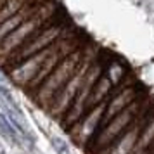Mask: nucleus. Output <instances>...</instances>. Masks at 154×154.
I'll return each instance as SVG.
<instances>
[{
	"mask_svg": "<svg viewBox=\"0 0 154 154\" xmlns=\"http://www.w3.org/2000/svg\"><path fill=\"white\" fill-rule=\"evenodd\" d=\"M5 2H7V0H0V9L4 7V4H5Z\"/></svg>",
	"mask_w": 154,
	"mask_h": 154,
	"instance_id": "nucleus-11",
	"label": "nucleus"
},
{
	"mask_svg": "<svg viewBox=\"0 0 154 154\" xmlns=\"http://www.w3.org/2000/svg\"><path fill=\"white\" fill-rule=\"evenodd\" d=\"M154 116V99L152 95L147 97V102L144 104V107L140 109V112L137 114V118L133 119V123L130 125V128L126 130L121 137L112 142V146L109 149H106L100 154H130L132 152L135 142L139 139L140 132L144 130V126L147 125V121Z\"/></svg>",
	"mask_w": 154,
	"mask_h": 154,
	"instance_id": "nucleus-7",
	"label": "nucleus"
},
{
	"mask_svg": "<svg viewBox=\"0 0 154 154\" xmlns=\"http://www.w3.org/2000/svg\"><path fill=\"white\" fill-rule=\"evenodd\" d=\"M106 106H107V99L102 100L100 104H97L95 107H92L88 112H85L83 116L68 130V133H69V137L73 139L75 144H78V146H82L85 149L87 144L95 137L99 125H100V119L104 116Z\"/></svg>",
	"mask_w": 154,
	"mask_h": 154,
	"instance_id": "nucleus-8",
	"label": "nucleus"
},
{
	"mask_svg": "<svg viewBox=\"0 0 154 154\" xmlns=\"http://www.w3.org/2000/svg\"><path fill=\"white\" fill-rule=\"evenodd\" d=\"M83 56H85V45L80 47V49H76L75 52H71L69 56H66L29 97L33 99L42 109L47 111V107L54 100V97L57 95V92L61 90L64 85L68 83V80L76 73L80 63L83 61Z\"/></svg>",
	"mask_w": 154,
	"mask_h": 154,
	"instance_id": "nucleus-3",
	"label": "nucleus"
},
{
	"mask_svg": "<svg viewBox=\"0 0 154 154\" xmlns=\"http://www.w3.org/2000/svg\"><path fill=\"white\" fill-rule=\"evenodd\" d=\"M149 95H151V92L146 94V95H142V97H139V99H135L132 104H128L121 112H118L107 125H104L102 128H99V132L95 133V137L85 147L87 154H100V152H104L106 149H109L112 146V142L118 139V137H121L130 128V125L133 123V119L137 118V114L140 112V109L147 102V97Z\"/></svg>",
	"mask_w": 154,
	"mask_h": 154,
	"instance_id": "nucleus-2",
	"label": "nucleus"
},
{
	"mask_svg": "<svg viewBox=\"0 0 154 154\" xmlns=\"http://www.w3.org/2000/svg\"><path fill=\"white\" fill-rule=\"evenodd\" d=\"M152 144H154V116L147 121L144 130L140 132L139 139H137L130 154H151Z\"/></svg>",
	"mask_w": 154,
	"mask_h": 154,
	"instance_id": "nucleus-10",
	"label": "nucleus"
},
{
	"mask_svg": "<svg viewBox=\"0 0 154 154\" xmlns=\"http://www.w3.org/2000/svg\"><path fill=\"white\" fill-rule=\"evenodd\" d=\"M151 154H154V144H152V149H151Z\"/></svg>",
	"mask_w": 154,
	"mask_h": 154,
	"instance_id": "nucleus-12",
	"label": "nucleus"
},
{
	"mask_svg": "<svg viewBox=\"0 0 154 154\" xmlns=\"http://www.w3.org/2000/svg\"><path fill=\"white\" fill-rule=\"evenodd\" d=\"M63 12L64 11L61 9V5L56 0H45L35 14L29 16L28 19H24L14 31H11V35L4 38V42L0 43V68H4L7 59L21 47L23 43H26L29 38H33L47 24L56 21Z\"/></svg>",
	"mask_w": 154,
	"mask_h": 154,
	"instance_id": "nucleus-1",
	"label": "nucleus"
},
{
	"mask_svg": "<svg viewBox=\"0 0 154 154\" xmlns=\"http://www.w3.org/2000/svg\"><path fill=\"white\" fill-rule=\"evenodd\" d=\"M71 24H73V23L69 21V17L63 12L56 21H52L50 24H47V26L43 29H40L33 38H29L26 43H23L21 47L7 59V63L4 64V71H9L11 68H14L16 64H19V63H23L24 59H28L29 56H33L36 52L47 49L49 45H52L57 38H61V36L68 31V28H69Z\"/></svg>",
	"mask_w": 154,
	"mask_h": 154,
	"instance_id": "nucleus-6",
	"label": "nucleus"
},
{
	"mask_svg": "<svg viewBox=\"0 0 154 154\" xmlns=\"http://www.w3.org/2000/svg\"><path fill=\"white\" fill-rule=\"evenodd\" d=\"M111 63H112V54L107 49H100L97 59L90 64V68H88L87 75H85L83 83H82V88H80V92H78L76 99L73 100V104H71V107L68 109V112H66V114L63 116V119L59 121L66 130H69L71 126L83 116L85 104H87V99H88V95H90L92 88L95 87L97 80L104 75V71L107 69V66H109Z\"/></svg>",
	"mask_w": 154,
	"mask_h": 154,
	"instance_id": "nucleus-5",
	"label": "nucleus"
},
{
	"mask_svg": "<svg viewBox=\"0 0 154 154\" xmlns=\"http://www.w3.org/2000/svg\"><path fill=\"white\" fill-rule=\"evenodd\" d=\"M116 87V83L112 82V78L107 75L104 71V75L97 80V83H95V87L92 88L90 95H88V99H87V104H85V112H88L92 109V107H95L97 104H100L102 100H106V99L109 97V94H111V90ZM83 112V114H85Z\"/></svg>",
	"mask_w": 154,
	"mask_h": 154,
	"instance_id": "nucleus-9",
	"label": "nucleus"
},
{
	"mask_svg": "<svg viewBox=\"0 0 154 154\" xmlns=\"http://www.w3.org/2000/svg\"><path fill=\"white\" fill-rule=\"evenodd\" d=\"M102 47L95 45L94 42H88L85 45V56H83V61L80 63L76 73L68 80V83L64 85L61 90L57 92V95L54 97V100L50 102V106L47 107V112H49L52 118H56L57 121H61L63 116L68 112V109L71 107L73 100L76 99L78 92L82 88V83H83V78L87 75V71L90 68V64L97 59L99 52H100Z\"/></svg>",
	"mask_w": 154,
	"mask_h": 154,
	"instance_id": "nucleus-4",
	"label": "nucleus"
}]
</instances>
